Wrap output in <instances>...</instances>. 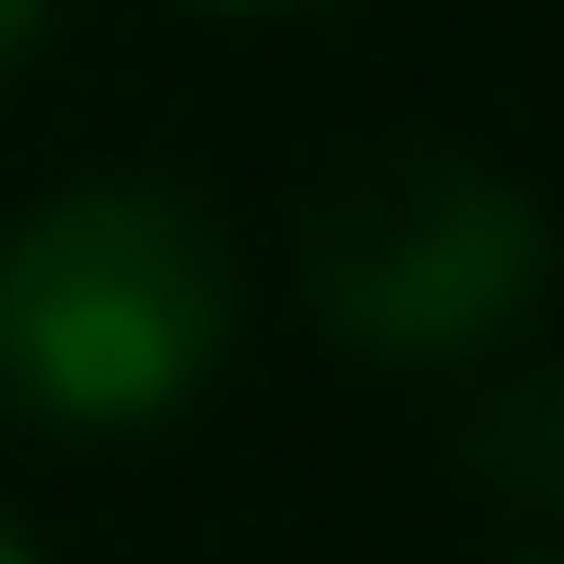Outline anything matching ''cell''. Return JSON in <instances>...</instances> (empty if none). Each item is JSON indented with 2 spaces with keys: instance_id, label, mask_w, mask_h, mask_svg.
Instances as JSON below:
<instances>
[{
  "instance_id": "1",
  "label": "cell",
  "mask_w": 564,
  "mask_h": 564,
  "mask_svg": "<svg viewBox=\"0 0 564 564\" xmlns=\"http://www.w3.org/2000/svg\"><path fill=\"white\" fill-rule=\"evenodd\" d=\"M231 359V257L167 180H77L0 231V398L129 436Z\"/></svg>"
},
{
  "instance_id": "2",
  "label": "cell",
  "mask_w": 564,
  "mask_h": 564,
  "mask_svg": "<svg viewBox=\"0 0 564 564\" xmlns=\"http://www.w3.org/2000/svg\"><path fill=\"white\" fill-rule=\"evenodd\" d=\"M552 218L475 154H359L308 206V308L334 347L436 372L539 308Z\"/></svg>"
},
{
  "instance_id": "3",
  "label": "cell",
  "mask_w": 564,
  "mask_h": 564,
  "mask_svg": "<svg viewBox=\"0 0 564 564\" xmlns=\"http://www.w3.org/2000/svg\"><path fill=\"white\" fill-rule=\"evenodd\" d=\"M39 13H52V0H0V65H13V52L39 39Z\"/></svg>"
},
{
  "instance_id": "4",
  "label": "cell",
  "mask_w": 564,
  "mask_h": 564,
  "mask_svg": "<svg viewBox=\"0 0 564 564\" xmlns=\"http://www.w3.org/2000/svg\"><path fill=\"white\" fill-rule=\"evenodd\" d=\"M206 13H321V0H206Z\"/></svg>"
},
{
  "instance_id": "5",
  "label": "cell",
  "mask_w": 564,
  "mask_h": 564,
  "mask_svg": "<svg viewBox=\"0 0 564 564\" xmlns=\"http://www.w3.org/2000/svg\"><path fill=\"white\" fill-rule=\"evenodd\" d=\"M0 564H39V552H26V539H13V527H0Z\"/></svg>"
}]
</instances>
